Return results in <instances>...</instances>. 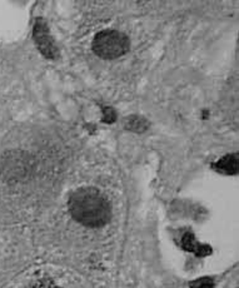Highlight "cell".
<instances>
[{
	"label": "cell",
	"mask_w": 239,
	"mask_h": 288,
	"mask_svg": "<svg viewBox=\"0 0 239 288\" xmlns=\"http://www.w3.org/2000/svg\"><path fill=\"white\" fill-rule=\"evenodd\" d=\"M68 208L77 222L89 228L105 226L112 216L109 201L94 187H83L74 190L69 197Z\"/></svg>",
	"instance_id": "1"
},
{
	"label": "cell",
	"mask_w": 239,
	"mask_h": 288,
	"mask_svg": "<svg viewBox=\"0 0 239 288\" xmlns=\"http://www.w3.org/2000/svg\"><path fill=\"white\" fill-rule=\"evenodd\" d=\"M149 123L144 118L139 116H132L129 117L126 120V128L130 132H135V133H143L148 129Z\"/></svg>",
	"instance_id": "6"
},
{
	"label": "cell",
	"mask_w": 239,
	"mask_h": 288,
	"mask_svg": "<svg viewBox=\"0 0 239 288\" xmlns=\"http://www.w3.org/2000/svg\"><path fill=\"white\" fill-rule=\"evenodd\" d=\"M191 288H213V279L209 277L198 278L191 283Z\"/></svg>",
	"instance_id": "7"
},
{
	"label": "cell",
	"mask_w": 239,
	"mask_h": 288,
	"mask_svg": "<svg viewBox=\"0 0 239 288\" xmlns=\"http://www.w3.org/2000/svg\"><path fill=\"white\" fill-rule=\"evenodd\" d=\"M33 38L40 53L48 59H55L58 57L57 45L50 35V30L43 19H36L33 28Z\"/></svg>",
	"instance_id": "3"
},
{
	"label": "cell",
	"mask_w": 239,
	"mask_h": 288,
	"mask_svg": "<svg viewBox=\"0 0 239 288\" xmlns=\"http://www.w3.org/2000/svg\"><path fill=\"white\" fill-rule=\"evenodd\" d=\"M103 120L105 123H113L115 119H117V114H115V110L111 107H105L103 109Z\"/></svg>",
	"instance_id": "8"
},
{
	"label": "cell",
	"mask_w": 239,
	"mask_h": 288,
	"mask_svg": "<svg viewBox=\"0 0 239 288\" xmlns=\"http://www.w3.org/2000/svg\"><path fill=\"white\" fill-rule=\"evenodd\" d=\"M212 168L221 174H237L238 173V154L234 153V154L225 155L215 162Z\"/></svg>",
	"instance_id": "5"
},
{
	"label": "cell",
	"mask_w": 239,
	"mask_h": 288,
	"mask_svg": "<svg viewBox=\"0 0 239 288\" xmlns=\"http://www.w3.org/2000/svg\"><path fill=\"white\" fill-rule=\"evenodd\" d=\"M182 247L188 252L197 254L198 257H206V255H209L213 252V250L208 244L199 243L191 232H187L186 235L183 236Z\"/></svg>",
	"instance_id": "4"
},
{
	"label": "cell",
	"mask_w": 239,
	"mask_h": 288,
	"mask_svg": "<svg viewBox=\"0 0 239 288\" xmlns=\"http://www.w3.org/2000/svg\"><path fill=\"white\" fill-rule=\"evenodd\" d=\"M129 47L128 36L118 30H103L93 39L94 53L102 59H117L129 51Z\"/></svg>",
	"instance_id": "2"
}]
</instances>
